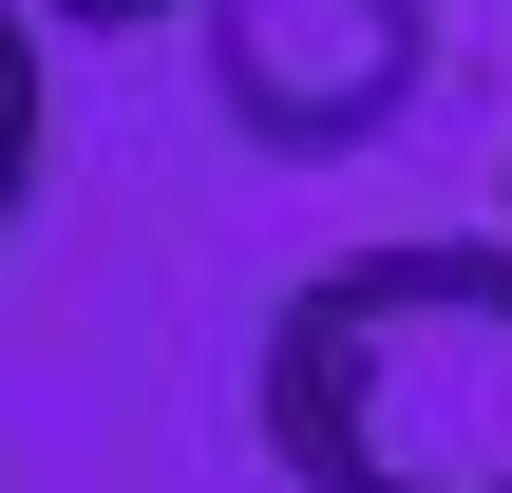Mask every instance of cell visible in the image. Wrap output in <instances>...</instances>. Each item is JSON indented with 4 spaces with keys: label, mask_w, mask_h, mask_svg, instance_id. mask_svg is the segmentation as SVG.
I'll use <instances>...</instances> for the list:
<instances>
[{
    "label": "cell",
    "mask_w": 512,
    "mask_h": 493,
    "mask_svg": "<svg viewBox=\"0 0 512 493\" xmlns=\"http://www.w3.org/2000/svg\"><path fill=\"white\" fill-rule=\"evenodd\" d=\"M285 493H512V247H342L266 304Z\"/></svg>",
    "instance_id": "cell-1"
},
{
    "label": "cell",
    "mask_w": 512,
    "mask_h": 493,
    "mask_svg": "<svg viewBox=\"0 0 512 493\" xmlns=\"http://www.w3.org/2000/svg\"><path fill=\"white\" fill-rule=\"evenodd\" d=\"M190 38H209V114L247 152H285V171H342L437 95L418 0H190Z\"/></svg>",
    "instance_id": "cell-2"
},
{
    "label": "cell",
    "mask_w": 512,
    "mask_h": 493,
    "mask_svg": "<svg viewBox=\"0 0 512 493\" xmlns=\"http://www.w3.org/2000/svg\"><path fill=\"white\" fill-rule=\"evenodd\" d=\"M19 190H38V38L0 0V228H19Z\"/></svg>",
    "instance_id": "cell-3"
},
{
    "label": "cell",
    "mask_w": 512,
    "mask_h": 493,
    "mask_svg": "<svg viewBox=\"0 0 512 493\" xmlns=\"http://www.w3.org/2000/svg\"><path fill=\"white\" fill-rule=\"evenodd\" d=\"M76 38H152V19H190V0H57Z\"/></svg>",
    "instance_id": "cell-4"
}]
</instances>
